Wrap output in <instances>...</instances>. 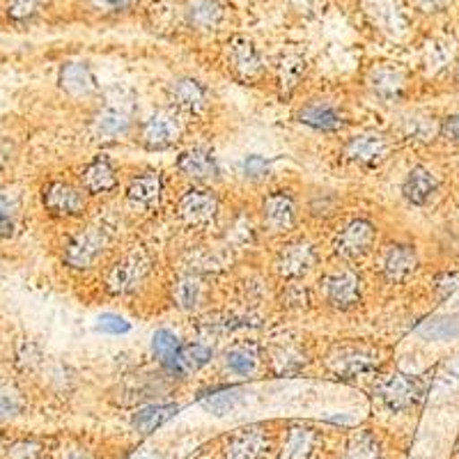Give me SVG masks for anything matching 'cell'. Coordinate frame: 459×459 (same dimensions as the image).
Returning a JSON list of instances; mask_svg holds the SVG:
<instances>
[{"mask_svg": "<svg viewBox=\"0 0 459 459\" xmlns=\"http://www.w3.org/2000/svg\"><path fill=\"white\" fill-rule=\"evenodd\" d=\"M407 7L402 0H359V12L368 26L391 42H402L411 30Z\"/></svg>", "mask_w": 459, "mask_h": 459, "instance_id": "1", "label": "cell"}, {"mask_svg": "<svg viewBox=\"0 0 459 459\" xmlns=\"http://www.w3.org/2000/svg\"><path fill=\"white\" fill-rule=\"evenodd\" d=\"M110 248V232L104 225H88L79 230L65 246V264L76 272L92 269Z\"/></svg>", "mask_w": 459, "mask_h": 459, "instance_id": "2", "label": "cell"}, {"mask_svg": "<svg viewBox=\"0 0 459 459\" xmlns=\"http://www.w3.org/2000/svg\"><path fill=\"white\" fill-rule=\"evenodd\" d=\"M379 366V351L366 342H340L333 344L326 354V368L335 377H360L366 372L377 370Z\"/></svg>", "mask_w": 459, "mask_h": 459, "instance_id": "3", "label": "cell"}, {"mask_svg": "<svg viewBox=\"0 0 459 459\" xmlns=\"http://www.w3.org/2000/svg\"><path fill=\"white\" fill-rule=\"evenodd\" d=\"M150 260L143 251H131L126 255H122L120 260L115 262L113 266L106 273V287H108L110 294H117V297H126V294L138 292L143 287V282L150 276Z\"/></svg>", "mask_w": 459, "mask_h": 459, "instance_id": "4", "label": "cell"}, {"mask_svg": "<svg viewBox=\"0 0 459 459\" xmlns=\"http://www.w3.org/2000/svg\"><path fill=\"white\" fill-rule=\"evenodd\" d=\"M42 204L51 216L57 219H74L85 214L88 209V194L83 186L67 182V179H51L42 188Z\"/></svg>", "mask_w": 459, "mask_h": 459, "instance_id": "5", "label": "cell"}, {"mask_svg": "<svg viewBox=\"0 0 459 459\" xmlns=\"http://www.w3.org/2000/svg\"><path fill=\"white\" fill-rule=\"evenodd\" d=\"M225 63L230 72L244 83H255L264 74V60L260 56V48L255 47L251 37L232 35L225 42Z\"/></svg>", "mask_w": 459, "mask_h": 459, "instance_id": "6", "label": "cell"}, {"mask_svg": "<svg viewBox=\"0 0 459 459\" xmlns=\"http://www.w3.org/2000/svg\"><path fill=\"white\" fill-rule=\"evenodd\" d=\"M377 241V228L368 219H350L335 232L333 253L342 260H359L372 251Z\"/></svg>", "mask_w": 459, "mask_h": 459, "instance_id": "7", "label": "cell"}, {"mask_svg": "<svg viewBox=\"0 0 459 459\" xmlns=\"http://www.w3.org/2000/svg\"><path fill=\"white\" fill-rule=\"evenodd\" d=\"M425 386L423 381L418 377L404 375V372H395V375H388L386 379L381 381L377 386V397L381 400L384 407H388L391 411H404V409H411L420 397H423Z\"/></svg>", "mask_w": 459, "mask_h": 459, "instance_id": "8", "label": "cell"}, {"mask_svg": "<svg viewBox=\"0 0 459 459\" xmlns=\"http://www.w3.org/2000/svg\"><path fill=\"white\" fill-rule=\"evenodd\" d=\"M179 138H182V122L170 110H159V113L150 115L141 125V134H138L141 145L150 152L168 150Z\"/></svg>", "mask_w": 459, "mask_h": 459, "instance_id": "9", "label": "cell"}, {"mask_svg": "<svg viewBox=\"0 0 459 459\" xmlns=\"http://www.w3.org/2000/svg\"><path fill=\"white\" fill-rule=\"evenodd\" d=\"M391 150L393 143L388 141V136L377 134V131H363L344 143V159L356 166L375 168L386 161Z\"/></svg>", "mask_w": 459, "mask_h": 459, "instance_id": "10", "label": "cell"}, {"mask_svg": "<svg viewBox=\"0 0 459 459\" xmlns=\"http://www.w3.org/2000/svg\"><path fill=\"white\" fill-rule=\"evenodd\" d=\"M319 255L310 241L297 239L285 244L276 255V272L285 281H299V278L308 276L317 264Z\"/></svg>", "mask_w": 459, "mask_h": 459, "instance_id": "11", "label": "cell"}, {"mask_svg": "<svg viewBox=\"0 0 459 459\" xmlns=\"http://www.w3.org/2000/svg\"><path fill=\"white\" fill-rule=\"evenodd\" d=\"M262 223L273 235H282L297 225V198L292 191L278 188L262 200Z\"/></svg>", "mask_w": 459, "mask_h": 459, "instance_id": "12", "label": "cell"}, {"mask_svg": "<svg viewBox=\"0 0 459 459\" xmlns=\"http://www.w3.org/2000/svg\"><path fill=\"white\" fill-rule=\"evenodd\" d=\"M324 299L329 306L338 310H351L360 303L363 287H360L359 273L351 269H335L322 282Z\"/></svg>", "mask_w": 459, "mask_h": 459, "instance_id": "13", "label": "cell"}, {"mask_svg": "<svg viewBox=\"0 0 459 459\" xmlns=\"http://www.w3.org/2000/svg\"><path fill=\"white\" fill-rule=\"evenodd\" d=\"M368 90L372 97H377L384 104H393L404 97L407 90V74L404 69L397 67L395 63H377L375 67L368 72Z\"/></svg>", "mask_w": 459, "mask_h": 459, "instance_id": "14", "label": "cell"}, {"mask_svg": "<svg viewBox=\"0 0 459 459\" xmlns=\"http://www.w3.org/2000/svg\"><path fill=\"white\" fill-rule=\"evenodd\" d=\"M297 122L315 131H340L350 117L340 104L331 100H310L297 110Z\"/></svg>", "mask_w": 459, "mask_h": 459, "instance_id": "15", "label": "cell"}, {"mask_svg": "<svg viewBox=\"0 0 459 459\" xmlns=\"http://www.w3.org/2000/svg\"><path fill=\"white\" fill-rule=\"evenodd\" d=\"M418 269V253L411 244H388L379 253V273L386 282H404Z\"/></svg>", "mask_w": 459, "mask_h": 459, "instance_id": "16", "label": "cell"}, {"mask_svg": "<svg viewBox=\"0 0 459 459\" xmlns=\"http://www.w3.org/2000/svg\"><path fill=\"white\" fill-rule=\"evenodd\" d=\"M57 83L72 100H90L100 92V83L92 67L85 60H67L57 72Z\"/></svg>", "mask_w": 459, "mask_h": 459, "instance_id": "17", "label": "cell"}, {"mask_svg": "<svg viewBox=\"0 0 459 459\" xmlns=\"http://www.w3.org/2000/svg\"><path fill=\"white\" fill-rule=\"evenodd\" d=\"M184 19L191 30L216 32L228 22V5L223 0H186Z\"/></svg>", "mask_w": 459, "mask_h": 459, "instance_id": "18", "label": "cell"}, {"mask_svg": "<svg viewBox=\"0 0 459 459\" xmlns=\"http://www.w3.org/2000/svg\"><path fill=\"white\" fill-rule=\"evenodd\" d=\"M221 203L209 188H188L179 198L178 212L188 225H207L219 216Z\"/></svg>", "mask_w": 459, "mask_h": 459, "instance_id": "19", "label": "cell"}, {"mask_svg": "<svg viewBox=\"0 0 459 459\" xmlns=\"http://www.w3.org/2000/svg\"><path fill=\"white\" fill-rule=\"evenodd\" d=\"M168 97H170L172 106H178L179 110L188 115H198L209 108L212 94H209L207 85L203 81L194 79V76H179L168 88Z\"/></svg>", "mask_w": 459, "mask_h": 459, "instance_id": "20", "label": "cell"}, {"mask_svg": "<svg viewBox=\"0 0 459 459\" xmlns=\"http://www.w3.org/2000/svg\"><path fill=\"white\" fill-rule=\"evenodd\" d=\"M175 168H178L179 175H184L186 179H194L198 184L216 182L221 175L214 152L207 150V147H191V150L182 152L178 157Z\"/></svg>", "mask_w": 459, "mask_h": 459, "instance_id": "21", "label": "cell"}, {"mask_svg": "<svg viewBox=\"0 0 459 459\" xmlns=\"http://www.w3.org/2000/svg\"><path fill=\"white\" fill-rule=\"evenodd\" d=\"M120 178L108 157H94L81 172V186L88 195H104L117 188Z\"/></svg>", "mask_w": 459, "mask_h": 459, "instance_id": "22", "label": "cell"}, {"mask_svg": "<svg viewBox=\"0 0 459 459\" xmlns=\"http://www.w3.org/2000/svg\"><path fill=\"white\" fill-rule=\"evenodd\" d=\"M266 363H269V370L276 377L294 375V372L306 366V351L294 340H281V342L269 344Z\"/></svg>", "mask_w": 459, "mask_h": 459, "instance_id": "23", "label": "cell"}, {"mask_svg": "<svg viewBox=\"0 0 459 459\" xmlns=\"http://www.w3.org/2000/svg\"><path fill=\"white\" fill-rule=\"evenodd\" d=\"M438 179L429 168L425 166H413L411 170L407 172V178L402 182V195L409 200L411 204H418L423 207L432 200V195L437 194Z\"/></svg>", "mask_w": 459, "mask_h": 459, "instance_id": "24", "label": "cell"}, {"mask_svg": "<svg viewBox=\"0 0 459 459\" xmlns=\"http://www.w3.org/2000/svg\"><path fill=\"white\" fill-rule=\"evenodd\" d=\"M131 126H134V120H131L129 108L125 106H106L94 117V131H97V136L106 138V141L129 136Z\"/></svg>", "mask_w": 459, "mask_h": 459, "instance_id": "25", "label": "cell"}, {"mask_svg": "<svg viewBox=\"0 0 459 459\" xmlns=\"http://www.w3.org/2000/svg\"><path fill=\"white\" fill-rule=\"evenodd\" d=\"M163 194V178L159 170L138 172L136 178H131L126 186V198L131 203L141 204V207H154L159 204Z\"/></svg>", "mask_w": 459, "mask_h": 459, "instance_id": "26", "label": "cell"}, {"mask_svg": "<svg viewBox=\"0 0 459 459\" xmlns=\"http://www.w3.org/2000/svg\"><path fill=\"white\" fill-rule=\"evenodd\" d=\"M212 356H214L212 347H207V344L203 342L182 344L178 356H175V360H172L170 368H168L166 372L170 377H186L191 375V372H198L200 368L207 366L209 360H212Z\"/></svg>", "mask_w": 459, "mask_h": 459, "instance_id": "27", "label": "cell"}, {"mask_svg": "<svg viewBox=\"0 0 459 459\" xmlns=\"http://www.w3.org/2000/svg\"><path fill=\"white\" fill-rule=\"evenodd\" d=\"M53 0H5L3 12L5 19L14 26H30L51 10Z\"/></svg>", "mask_w": 459, "mask_h": 459, "instance_id": "28", "label": "cell"}, {"mask_svg": "<svg viewBox=\"0 0 459 459\" xmlns=\"http://www.w3.org/2000/svg\"><path fill=\"white\" fill-rule=\"evenodd\" d=\"M306 69H308V63H306V57H303L301 53L290 51L285 53V56H281L276 69V79L278 85H281L282 97H290V94L297 90V85L301 83L303 76H306Z\"/></svg>", "mask_w": 459, "mask_h": 459, "instance_id": "29", "label": "cell"}, {"mask_svg": "<svg viewBox=\"0 0 459 459\" xmlns=\"http://www.w3.org/2000/svg\"><path fill=\"white\" fill-rule=\"evenodd\" d=\"M178 411V404H150V407L138 409V411L131 416V425H134L136 432L152 434L157 428H161L163 423H168Z\"/></svg>", "mask_w": 459, "mask_h": 459, "instance_id": "30", "label": "cell"}, {"mask_svg": "<svg viewBox=\"0 0 459 459\" xmlns=\"http://www.w3.org/2000/svg\"><path fill=\"white\" fill-rule=\"evenodd\" d=\"M260 363V350L255 342H237L225 351V366L235 375H253Z\"/></svg>", "mask_w": 459, "mask_h": 459, "instance_id": "31", "label": "cell"}, {"mask_svg": "<svg viewBox=\"0 0 459 459\" xmlns=\"http://www.w3.org/2000/svg\"><path fill=\"white\" fill-rule=\"evenodd\" d=\"M264 444L266 438L260 429H241L230 438L228 459H257Z\"/></svg>", "mask_w": 459, "mask_h": 459, "instance_id": "32", "label": "cell"}, {"mask_svg": "<svg viewBox=\"0 0 459 459\" xmlns=\"http://www.w3.org/2000/svg\"><path fill=\"white\" fill-rule=\"evenodd\" d=\"M172 297L182 310H195L204 297V282L198 276H182L172 287Z\"/></svg>", "mask_w": 459, "mask_h": 459, "instance_id": "33", "label": "cell"}, {"mask_svg": "<svg viewBox=\"0 0 459 459\" xmlns=\"http://www.w3.org/2000/svg\"><path fill=\"white\" fill-rule=\"evenodd\" d=\"M244 400V388L239 386H228V388H221V391L209 393V395L203 397V407L207 411H212L214 416H225L230 413L232 409H237Z\"/></svg>", "mask_w": 459, "mask_h": 459, "instance_id": "34", "label": "cell"}, {"mask_svg": "<svg viewBox=\"0 0 459 459\" xmlns=\"http://www.w3.org/2000/svg\"><path fill=\"white\" fill-rule=\"evenodd\" d=\"M342 459H381V444L375 434L356 432L344 446Z\"/></svg>", "mask_w": 459, "mask_h": 459, "instance_id": "35", "label": "cell"}, {"mask_svg": "<svg viewBox=\"0 0 459 459\" xmlns=\"http://www.w3.org/2000/svg\"><path fill=\"white\" fill-rule=\"evenodd\" d=\"M179 347H182L179 338L168 329H159L157 333H154V338H152V354L157 356V360L163 366V370L170 368V363L175 360V356H178Z\"/></svg>", "mask_w": 459, "mask_h": 459, "instance_id": "36", "label": "cell"}, {"mask_svg": "<svg viewBox=\"0 0 459 459\" xmlns=\"http://www.w3.org/2000/svg\"><path fill=\"white\" fill-rule=\"evenodd\" d=\"M420 335L429 340H455L459 338V315L429 319L420 326Z\"/></svg>", "mask_w": 459, "mask_h": 459, "instance_id": "37", "label": "cell"}, {"mask_svg": "<svg viewBox=\"0 0 459 459\" xmlns=\"http://www.w3.org/2000/svg\"><path fill=\"white\" fill-rule=\"evenodd\" d=\"M143 0H79L85 12L97 16H117L141 5Z\"/></svg>", "mask_w": 459, "mask_h": 459, "instance_id": "38", "label": "cell"}, {"mask_svg": "<svg viewBox=\"0 0 459 459\" xmlns=\"http://www.w3.org/2000/svg\"><path fill=\"white\" fill-rule=\"evenodd\" d=\"M16 230V207L7 195H0V237L7 239V237L14 235Z\"/></svg>", "mask_w": 459, "mask_h": 459, "instance_id": "39", "label": "cell"}, {"mask_svg": "<svg viewBox=\"0 0 459 459\" xmlns=\"http://www.w3.org/2000/svg\"><path fill=\"white\" fill-rule=\"evenodd\" d=\"M131 324L126 319H122L120 315H113V313H106L97 319V331L106 335H125L129 333Z\"/></svg>", "mask_w": 459, "mask_h": 459, "instance_id": "40", "label": "cell"}, {"mask_svg": "<svg viewBox=\"0 0 459 459\" xmlns=\"http://www.w3.org/2000/svg\"><path fill=\"white\" fill-rule=\"evenodd\" d=\"M409 10L420 16H437L453 5V0H407Z\"/></svg>", "mask_w": 459, "mask_h": 459, "instance_id": "41", "label": "cell"}, {"mask_svg": "<svg viewBox=\"0 0 459 459\" xmlns=\"http://www.w3.org/2000/svg\"><path fill=\"white\" fill-rule=\"evenodd\" d=\"M244 175L248 179H253V182H260V179H264L266 175H269V161H266L264 157H260V154H251V157L244 159Z\"/></svg>", "mask_w": 459, "mask_h": 459, "instance_id": "42", "label": "cell"}, {"mask_svg": "<svg viewBox=\"0 0 459 459\" xmlns=\"http://www.w3.org/2000/svg\"><path fill=\"white\" fill-rule=\"evenodd\" d=\"M404 136L411 141H423L429 136V122L423 115H411L404 120Z\"/></svg>", "mask_w": 459, "mask_h": 459, "instance_id": "43", "label": "cell"}, {"mask_svg": "<svg viewBox=\"0 0 459 459\" xmlns=\"http://www.w3.org/2000/svg\"><path fill=\"white\" fill-rule=\"evenodd\" d=\"M338 207V198L331 191H319L310 203V214L315 216H329L333 214V209Z\"/></svg>", "mask_w": 459, "mask_h": 459, "instance_id": "44", "label": "cell"}, {"mask_svg": "<svg viewBox=\"0 0 459 459\" xmlns=\"http://www.w3.org/2000/svg\"><path fill=\"white\" fill-rule=\"evenodd\" d=\"M42 453V446L37 441H16L7 448V459H37Z\"/></svg>", "mask_w": 459, "mask_h": 459, "instance_id": "45", "label": "cell"}, {"mask_svg": "<svg viewBox=\"0 0 459 459\" xmlns=\"http://www.w3.org/2000/svg\"><path fill=\"white\" fill-rule=\"evenodd\" d=\"M459 290V273H441L434 281V292H437L438 299H448L453 297Z\"/></svg>", "mask_w": 459, "mask_h": 459, "instance_id": "46", "label": "cell"}, {"mask_svg": "<svg viewBox=\"0 0 459 459\" xmlns=\"http://www.w3.org/2000/svg\"><path fill=\"white\" fill-rule=\"evenodd\" d=\"M438 136L444 138V141L459 145V113L448 115V117L441 120V125H438Z\"/></svg>", "mask_w": 459, "mask_h": 459, "instance_id": "47", "label": "cell"}, {"mask_svg": "<svg viewBox=\"0 0 459 459\" xmlns=\"http://www.w3.org/2000/svg\"><path fill=\"white\" fill-rule=\"evenodd\" d=\"M23 411V404L16 397L7 395V393H0V418H12L19 416Z\"/></svg>", "mask_w": 459, "mask_h": 459, "instance_id": "48", "label": "cell"}, {"mask_svg": "<svg viewBox=\"0 0 459 459\" xmlns=\"http://www.w3.org/2000/svg\"><path fill=\"white\" fill-rule=\"evenodd\" d=\"M63 459H92V455H90V450L74 446V448L63 450Z\"/></svg>", "mask_w": 459, "mask_h": 459, "instance_id": "49", "label": "cell"}]
</instances>
